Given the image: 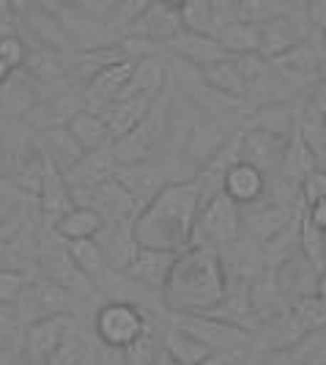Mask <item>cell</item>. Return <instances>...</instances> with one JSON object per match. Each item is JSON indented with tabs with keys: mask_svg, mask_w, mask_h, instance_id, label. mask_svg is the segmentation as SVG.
<instances>
[{
	"mask_svg": "<svg viewBox=\"0 0 326 365\" xmlns=\"http://www.w3.org/2000/svg\"><path fill=\"white\" fill-rule=\"evenodd\" d=\"M288 146V138H277L269 132H258V129H241L238 138V160L250 163L258 168L266 179L277 176L280 165H283V154Z\"/></svg>",
	"mask_w": 326,
	"mask_h": 365,
	"instance_id": "4fadbf2b",
	"label": "cell"
},
{
	"mask_svg": "<svg viewBox=\"0 0 326 365\" xmlns=\"http://www.w3.org/2000/svg\"><path fill=\"white\" fill-rule=\"evenodd\" d=\"M132 220H115V222H105L102 231L96 234V242L102 247V256L107 261V267L112 272H121L132 264V258L137 256L140 245L135 239V228H132Z\"/></svg>",
	"mask_w": 326,
	"mask_h": 365,
	"instance_id": "9a60e30c",
	"label": "cell"
},
{
	"mask_svg": "<svg viewBox=\"0 0 326 365\" xmlns=\"http://www.w3.org/2000/svg\"><path fill=\"white\" fill-rule=\"evenodd\" d=\"M25 55H28V44H25L22 36H17V34H3V36H0V61H3L11 72L22 69Z\"/></svg>",
	"mask_w": 326,
	"mask_h": 365,
	"instance_id": "ee69618b",
	"label": "cell"
},
{
	"mask_svg": "<svg viewBox=\"0 0 326 365\" xmlns=\"http://www.w3.org/2000/svg\"><path fill=\"white\" fill-rule=\"evenodd\" d=\"M200 198L195 179L167 182L151 198L145 201L132 220L135 239L140 247H157L182 253L192 245V231L198 220Z\"/></svg>",
	"mask_w": 326,
	"mask_h": 365,
	"instance_id": "7a4b0ae2",
	"label": "cell"
},
{
	"mask_svg": "<svg viewBox=\"0 0 326 365\" xmlns=\"http://www.w3.org/2000/svg\"><path fill=\"white\" fill-rule=\"evenodd\" d=\"M299 215H302V201L288 203V201H277V198H272V203L255 201L250 206H241V225L247 222L250 234L261 245H266L269 239L283 234L290 222H296Z\"/></svg>",
	"mask_w": 326,
	"mask_h": 365,
	"instance_id": "8fae6325",
	"label": "cell"
},
{
	"mask_svg": "<svg viewBox=\"0 0 326 365\" xmlns=\"http://www.w3.org/2000/svg\"><path fill=\"white\" fill-rule=\"evenodd\" d=\"M162 351L173 363H179V365H203L206 360L214 357V351L206 346L203 341H198L192 332L176 327V324L164 332Z\"/></svg>",
	"mask_w": 326,
	"mask_h": 365,
	"instance_id": "f1b7e54d",
	"label": "cell"
},
{
	"mask_svg": "<svg viewBox=\"0 0 326 365\" xmlns=\"http://www.w3.org/2000/svg\"><path fill=\"white\" fill-rule=\"evenodd\" d=\"M14 25H17V17H14V9H11V0H0V36L14 34Z\"/></svg>",
	"mask_w": 326,
	"mask_h": 365,
	"instance_id": "f907efd6",
	"label": "cell"
},
{
	"mask_svg": "<svg viewBox=\"0 0 326 365\" xmlns=\"http://www.w3.org/2000/svg\"><path fill=\"white\" fill-rule=\"evenodd\" d=\"M312 170H315V157H312L310 146L305 143V138L299 135V129H293L288 138V146H285L283 165H280L277 176H280L283 182L299 187V184L307 179V173H312Z\"/></svg>",
	"mask_w": 326,
	"mask_h": 365,
	"instance_id": "836d02e7",
	"label": "cell"
},
{
	"mask_svg": "<svg viewBox=\"0 0 326 365\" xmlns=\"http://www.w3.org/2000/svg\"><path fill=\"white\" fill-rule=\"evenodd\" d=\"M25 28L31 31V36L36 38V44H41V47L63 50L69 44L66 25L55 17L50 9H44V6H28V11H25Z\"/></svg>",
	"mask_w": 326,
	"mask_h": 365,
	"instance_id": "f546056e",
	"label": "cell"
},
{
	"mask_svg": "<svg viewBox=\"0 0 326 365\" xmlns=\"http://www.w3.org/2000/svg\"><path fill=\"white\" fill-rule=\"evenodd\" d=\"M192 102H195V108H198L206 118L233 115V113L247 108V99L233 96V93L217 91V88H211V86H206V83L200 86L198 91H192Z\"/></svg>",
	"mask_w": 326,
	"mask_h": 365,
	"instance_id": "f35d334b",
	"label": "cell"
},
{
	"mask_svg": "<svg viewBox=\"0 0 326 365\" xmlns=\"http://www.w3.org/2000/svg\"><path fill=\"white\" fill-rule=\"evenodd\" d=\"M238 234H241V206L231 201L225 192L214 195L198 209L192 245H206L219 250V247L236 245Z\"/></svg>",
	"mask_w": 326,
	"mask_h": 365,
	"instance_id": "5b68a950",
	"label": "cell"
},
{
	"mask_svg": "<svg viewBox=\"0 0 326 365\" xmlns=\"http://www.w3.org/2000/svg\"><path fill=\"white\" fill-rule=\"evenodd\" d=\"M283 11H288V6H285L283 0H241V6H238V19L261 25V22L277 17V14H283Z\"/></svg>",
	"mask_w": 326,
	"mask_h": 365,
	"instance_id": "60d3db41",
	"label": "cell"
},
{
	"mask_svg": "<svg viewBox=\"0 0 326 365\" xmlns=\"http://www.w3.org/2000/svg\"><path fill=\"white\" fill-rule=\"evenodd\" d=\"M179 253H170V250H157V247H140L137 256L132 258L124 274L129 280L140 283L148 292H162L164 280L170 274V267L176 261Z\"/></svg>",
	"mask_w": 326,
	"mask_h": 365,
	"instance_id": "ffe728a7",
	"label": "cell"
},
{
	"mask_svg": "<svg viewBox=\"0 0 326 365\" xmlns=\"http://www.w3.org/2000/svg\"><path fill=\"white\" fill-rule=\"evenodd\" d=\"M312 31H324L326 28V0H310V6L305 9Z\"/></svg>",
	"mask_w": 326,
	"mask_h": 365,
	"instance_id": "c3c4849f",
	"label": "cell"
},
{
	"mask_svg": "<svg viewBox=\"0 0 326 365\" xmlns=\"http://www.w3.org/2000/svg\"><path fill=\"white\" fill-rule=\"evenodd\" d=\"M115 165L118 163H115V154H112V143H107V146L83 151V157L63 173V179L72 190L93 187V184L110 179L115 173Z\"/></svg>",
	"mask_w": 326,
	"mask_h": 365,
	"instance_id": "44dd1931",
	"label": "cell"
},
{
	"mask_svg": "<svg viewBox=\"0 0 326 365\" xmlns=\"http://www.w3.org/2000/svg\"><path fill=\"white\" fill-rule=\"evenodd\" d=\"M41 267H44L47 277L55 280V283H61L66 292H69V289L88 292V286H91V280L72 264L69 253H47V256L41 258Z\"/></svg>",
	"mask_w": 326,
	"mask_h": 365,
	"instance_id": "ab89813d",
	"label": "cell"
},
{
	"mask_svg": "<svg viewBox=\"0 0 326 365\" xmlns=\"http://www.w3.org/2000/svg\"><path fill=\"white\" fill-rule=\"evenodd\" d=\"M41 163H44V168H41V184H38L36 198H38V209H41V217L53 228L55 222L74 206V195H72V187L63 179V173L55 165L47 163L44 157H41Z\"/></svg>",
	"mask_w": 326,
	"mask_h": 365,
	"instance_id": "e0dca14e",
	"label": "cell"
},
{
	"mask_svg": "<svg viewBox=\"0 0 326 365\" xmlns=\"http://www.w3.org/2000/svg\"><path fill=\"white\" fill-rule=\"evenodd\" d=\"M83 108H85V96L61 93V96H50V99H38L22 118H25V124H31L36 132H41V129L66 127V121Z\"/></svg>",
	"mask_w": 326,
	"mask_h": 365,
	"instance_id": "603a6c76",
	"label": "cell"
},
{
	"mask_svg": "<svg viewBox=\"0 0 326 365\" xmlns=\"http://www.w3.org/2000/svg\"><path fill=\"white\" fill-rule=\"evenodd\" d=\"M72 195H74V203H80V206H91L93 212L102 215L105 222L135 217L137 209H140V203L135 201V195L115 179V173H112L110 179H105V182L93 184V187L72 190Z\"/></svg>",
	"mask_w": 326,
	"mask_h": 365,
	"instance_id": "ba28073f",
	"label": "cell"
},
{
	"mask_svg": "<svg viewBox=\"0 0 326 365\" xmlns=\"http://www.w3.org/2000/svg\"><path fill=\"white\" fill-rule=\"evenodd\" d=\"M66 129L72 132V138L80 143L83 151H91V148L112 143L107 121H105V115H102L99 110H91V108L77 110L72 118L66 121Z\"/></svg>",
	"mask_w": 326,
	"mask_h": 365,
	"instance_id": "83f0119b",
	"label": "cell"
},
{
	"mask_svg": "<svg viewBox=\"0 0 326 365\" xmlns=\"http://www.w3.org/2000/svg\"><path fill=\"white\" fill-rule=\"evenodd\" d=\"M258 31H261V50H258V55L266 58V61L280 58L283 53L293 50L296 44H302L305 38L315 34L307 14L296 11V9H288V11L277 14V17L261 22Z\"/></svg>",
	"mask_w": 326,
	"mask_h": 365,
	"instance_id": "52a82bcc",
	"label": "cell"
},
{
	"mask_svg": "<svg viewBox=\"0 0 326 365\" xmlns=\"http://www.w3.org/2000/svg\"><path fill=\"white\" fill-rule=\"evenodd\" d=\"M266 176L253 168L250 163L244 160H236L228 173H225V182H222V192L231 198L238 206H250V203L261 201L266 195Z\"/></svg>",
	"mask_w": 326,
	"mask_h": 365,
	"instance_id": "7402d4cb",
	"label": "cell"
},
{
	"mask_svg": "<svg viewBox=\"0 0 326 365\" xmlns=\"http://www.w3.org/2000/svg\"><path fill=\"white\" fill-rule=\"evenodd\" d=\"M184 28V19L179 9H170L164 6L162 0H151L140 11V17L129 25V36L145 38V41H157V44H164L176 36Z\"/></svg>",
	"mask_w": 326,
	"mask_h": 365,
	"instance_id": "2e32d148",
	"label": "cell"
},
{
	"mask_svg": "<svg viewBox=\"0 0 326 365\" xmlns=\"http://www.w3.org/2000/svg\"><path fill=\"white\" fill-rule=\"evenodd\" d=\"M321 198H326V173L315 168L312 173H307V179L299 184V201L302 206H310Z\"/></svg>",
	"mask_w": 326,
	"mask_h": 365,
	"instance_id": "bcb514c9",
	"label": "cell"
},
{
	"mask_svg": "<svg viewBox=\"0 0 326 365\" xmlns=\"http://www.w3.org/2000/svg\"><path fill=\"white\" fill-rule=\"evenodd\" d=\"M157 354H159V349H157V341H154V329L148 327L132 346L124 349V363L127 365H151L154 360H157Z\"/></svg>",
	"mask_w": 326,
	"mask_h": 365,
	"instance_id": "b9f144b4",
	"label": "cell"
},
{
	"mask_svg": "<svg viewBox=\"0 0 326 365\" xmlns=\"http://www.w3.org/2000/svg\"><path fill=\"white\" fill-rule=\"evenodd\" d=\"M324 61H326V50H324V44H321L318 31H315V34L310 38H305L302 44H296L293 50L283 53L280 58L269 61V63L280 66L283 72L293 74V77H315Z\"/></svg>",
	"mask_w": 326,
	"mask_h": 365,
	"instance_id": "d4e9b609",
	"label": "cell"
},
{
	"mask_svg": "<svg viewBox=\"0 0 326 365\" xmlns=\"http://www.w3.org/2000/svg\"><path fill=\"white\" fill-rule=\"evenodd\" d=\"M115 179L124 184L129 192L135 195V201L143 206L145 201H151L164 184L170 182V173L162 165L143 160V163L115 165Z\"/></svg>",
	"mask_w": 326,
	"mask_h": 365,
	"instance_id": "d6986e66",
	"label": "cell"
},
{
	"mask_svg": "<svg viewBox=\"0 0 326 365\" xmlns=\"http://www.w3.org/2000/svg\"><path fill=\"white\" fill-rule=\"evenodd\" d=\"M135 61L137 58H127V61H118V63H112L107 69H99L93 74L88 80V86H85V93H83L85 96V108L102 113L110 102H115L121 96V91L127 88L132 69H135Z\"/></svg>",
	"mask_w": 326,
	"mask_h": 365,
	"instance_id": "ac0fdd59",
	"label": "cell"
},
{
	"mask_svg": "<svg viewBox=\"0 0 326 365\" xmlns=\"http://www.w3.org/2000/svg\"><path fill=\"white\" fill-rule=\"evenodd\" d=\"M238 6L241 0H211V31H217L225 22L238 19Z\"/></svg>",
	"mask_w": 326,
	"mask_h": 365,
	"instance_id": "7dc6e473",
	"label": "cell"
},
{
	"mask_svg": "<svg viewBox=\"0 0 326 365\" xmlns=\"http://www.w3.org/2000/svg\"><path fill=\"white\" fill-rule=\"evenodd\" d=\"M324 102H326V96H324Z\"/></svg>",
	"mask_w": 326,
	"mask_h": 365,
	"instance_id": "6125c7cd",
	"label": "cell"
},
{
	"mask_svg": "<svg viewBox=\"0 0 326 365\" xmlns=\"http://www.w3.org/2000/svg\"><path fill=\"white\" fill-rule=\"evenodd\" d=\"M14 308V319L22 324H33L41 319H50L58 313H69V292L55 283L50 277H28V283L22 286Z\"/></svg>",
	"mask_w": 326,
	"mask_h": 365,
	"instance_id": "8992f818",
	"label": "cell"
},
{
	"mask_svg": "<svg viewBox=\"0 0 326 365\" xmlns=\"http://www.w3.org/2000/svg\"><path fill=\"white\" fill-rule=\"evenodd\" d=\"M74 332H77V324L69 313H58L50 319L25 324V360L28 365H44L47 357Z\"/></svg>",
	"mask_w": 326,
	"mask_h": 365,
	"instance_id": "7c38bea8",
	"label": "cell"
},
{
	"mask_svg": "<svg viewBox=\"0 0 326 365\" xmlns=\"http://www.w3.org/2000/svg\"><path fill=\"white\" fill-rule=\"evenodd\" d=\"M25 283H28V274L22 269L0 267V308H11Z\"/></svg>",
	"mask_w": 326,
	"mask_h": 365,
	"instance_id": "7bdbcfd3",
	"label": "cell"
},
{
	"mask_svg": "<svg viewBox=\"0 0 326 365\" xmlns=\"http://www.w3.org/2000/svg\"><path fill=\"white\" fill-rule=\"evenodd\" d=\"M9 77H11V69H9V66H6L3 61H0V86H3V83H6Z\"/></svg>",
	"mask_w": 326,
	"mask_h": 365,
	"instance_id": "db71d44e",
	"label": "cell"
},
{
	"mask_svg": "<svg viewBox=\"0 0 326 365\" xmlns=\"http://www.w3.org/2000/svg\"><path fill=\"white\" fill-rule=\"evenodd\" d=\"M203 365H231V363H225V360H206Z\"/></svg>",
	"mask_w": 326,
	"mask_h": 365,
	"instance_id": "9f6ffc18",
	"label": "cell"
},
{
	"mask_svg": "<svg viewBox=\"0 0 326 365\" xmlns=\"http://www.w3.org/2000/svg\"><path fill=\"white\" fill-rule=\"evenodd\" d=\"M217 41L225 47L228 55H250L261 50V31L255 22H244V19H233L219 25L217 31H211Z\"/></svg>",
	"mask_w": 326,
	"mask_h": 365,
	"instance_id": "d590c367",
	"label": "cell"
},
{
	"mask_svg": "<svg viewBox=\"0 0 326 365\" xmlns=\"http://www.w3.org/2000/svg\"><path fill=\"white\" fill-rule=\"evenodd\" d=\"M321 115H324V129H326V102H324V113H321Z\"/></svg>",
	"mask_w": 326,
	"mask_h": 365,
	"instance_id": "91938a15",
	"label": "cell"
},
{
	"mask_svg": "<svg viewBox=\"0 0 326 365\" xmlns=\"http://www.w3.org/2000/svg\"><path fill=\"white\" fill-rule=\"evenodd\" d=\"M305 215H307V220L315 225V228H321V231L326 234V198L305 206Z\"/></svg>",
	"mask_w": 326,
	"mask_h": 365,
	"instance_id": "681fc988",
	"label": "cell"
},
{
	"mask_svg": "<svg viewBox=\"0 0 326 365\" xmlns=\"http://www.w3.org/2000/svg\"><path fill=\"white\" fill-rule=\"evenodd\" d=\"M66 253L72 258V264L85 274L91 283L105 280L107 274H112V269L107 267V261L102 256V247L96 239H77V242H66Z\"/></svg>",
	"mask_w": 326,
	"mask_h": 365,
	"instance_id": "74e56055",
	"label": "cell"
},
{
	"mask_svg": "<svg viewBox=\"0 0 326 365\" xmlns=\"http://www.w3.org/2000/svg\"><path fill=\"white\" fill-rule=\"evenodd\" d=\"M102 225H105V220L99 212H93L91 206L74 203L72 209L55 222L53 231L63 242H77V239H93L102 231Z\"/></svg>",
	"mask_w": 326,
	"mask_h": 365,
	"instance_id": "e575fe53",
	"label": "cell"
},
{
	"mask_svg": "<svg viewBox=\"0 0 326 365\" xmlns=\"http://www.w3.org/2000/svg\"><path fill=\"white\" fill-rule=\"evenodd\" d=\"M159 294L170 313H214L228 294L222 253L217 247L189 245L176 256Z\"/></svg>",
	"mask_w": 326,
	"mask_h": 365,
	"instance_id": "6da1fadb",
	"label": "cell"
},
{
	"mask_svg": "<svg viewBox=\"0 0 326 365\" xmlns=\"http://www.w3.org/2000/svg\"><path fill=\"white\" fill-rule=\"evenodd\" d=\"M28 77H33L36 83H58L66 77V66L61 61V50H53V47H28V55H25V63L22 69Z\"/></svg>",
	"mask_w": 326,
	"mask_h": 365,
	"instance_id": "8d00e7d4",
	"label": "cell"
},
{
	"mask_svg": "<svg viewBox=\"0 0 326 365\" xmlns=\"http://www.w3.org/2000/svg\"><path fill=\"white\" fill-rule=\"evenodd\" d=\"M36 154L44 157L50 165H55L61 173H66L80 157H83V148L72 138V132L66 127H53V129H41L36 135Z\"/></svg>",
	"mask_w": 326,
	"mask_h": 365,
	"instance_id": "cb8c5ba5",
	"label": "cell"
},
{
	"mask_svg": "<svg viewBox=\"0 0 326 365\" xmlns=\"http://www.w3.org/2000/svg\"><path fill=\"white\" fill-rule=\"evenodd\" d=\"M315 77H318V83H321V86L326 88V61L321 63V69H318V74H315Z\"/></svg>",
	"mask_w": 326,
	"mask_h": 365,
	"instance_id": "11a10c76",
	"label": "cell"
},
{
	"mask_svg": "<svg viewBox=\"0 0 326 365\" xmlns=\"http://www.w3.org/2000/svg\"><path fill=\"white\" fill-rule=\"evenodd\" d=\"M312 365H324V363H312Z\"/></svg>",
	"mask_w": 326,
	"mask_h": 365,
	"instance_id": "94428289",
	"label": "cell"
},
{
	"mask_svg": "<svg viewBox=\"0 0 326 365\" xmlns=\"http://www.w3.org/2000/svg\"><path fill=\"white\" fill-rule=\"evenodd\" d=\"M318 36H321V44H324V50H326V28L324 31H318Z\"/></svg>",
	"mask_w": 326,
	"mask_h": 365,
	"instance_id": "6f0895ef",
	"label": "cell"
},
{
	"mask_svg": "<svg viewBox=\"0 0 326 365\" xmlns=\"http://www.w3.org/2000/svg\"><path fill=\"white\" fill-rule=\"evenodd\" d=\"M315 297L326 305V267L318 272V283H315Z\"/></svg>",
	"mask_w": 326,
	"mask_h": 365,
	"instance_id": "816d5d0a",
	"label": "cell"
},
{
	"mask_svg": "<svg viewBox=\"0 0 326 365\" xmlns=\"http://www.w3.org/2000/svg\"><path fill=\"white\" fill-rule=\"evenodd\" d=\"M83 357H85V346H83V341H80L77 332H74V335H69V338L47 357L44 365H80Z\"/></svg>",
	"mask_w": 326,
	"mask_h": 365,
	"instance_id": "f6af8a7d",
	"label": "cell"
},
{
	"mask_svg": "<svg viewBox=\"0 0 326 365\" xmlns=\"http://www.w3.org/2000/svg\"><path fill=\"white\" fill-rule=\"evenodd\" d=\"M283 3H285L288 9H296V11H305L310 6V0H283Z\"/></svg>",
	"mask_w": 326,
	"mask_h": 365,
	"instance_id": "f5cc1de1",
	"label": "cell"
},
{
	"mask_svg": "<svg viewBox=\"0 0 326 365\" xmlns=\"http://www.w3.org/2000/svg\"><path fill=\"white\" fill-rule=\"evenodd\" d=\"M164 47L176 58H182V61L198 66V69L214 63L219 58H228L225 47L219 44L211 31H195V28H186V25L170 41H164Z\"/></svg>",
	"mask_w": 326,
	"mask_h": 365,
	"instance_id": "5bb4252c",
	"label": "cell"
},
{
	"mask_svg": "<svg viewBox=\"0 0 326 365\" xmlns=\"http://www.w3.org/2000/svg\"><path fill=\"white\" fill-rule=\"evenodd\" d=\"M167 118H170V96L162 91V102H159V96H157L151 110L145 113V118L137 127H132L129 132H124V135L112 138L115 163L127 165V163L151 160L154 148L159 146V140L167 135Z\"/></svg>",
	"mask_w": 326,
	"mask_h": 365,
	"instance_id": "3957f363",
	"label": "cell"
},
{
	"mask_svg": "<svg viewBox=\"0 0 326 365\" xmlns=\"http://www.w3.org/2000/svg\"><path fill=\"white\" fill-rule=\"evenodd\" d=\"M38 99L41 96L36 91V80L19 69L11 72V77L0 86V113L6 115H25Z\"/></svg>",
	"mask_w": 326,
	"mask_h": 365,
	"instance_id": "4dcf8cb0",
	"label": "cell"
},
{
	"mask_svg": "<svg viewBox=\"0 0 326 365\" xmlns=\"http://www.w3.org/2000/svg\"><path fill=\"white\" fill-rule=\"evenodd\" d=\"M241 129H258V132H269L277 138H290V132L296 129V115L285 102H269V105L253 110L244 118Z\"/></svg>",
	"mask_w": 326,
	"mask_h": 365,
	"instance_id": "d6a6232c",
	"label": "cell"
},
{
	"mask_svg": "<svg viewBox=\"0 0 326 365\" xmlns=\"http://www.w3.org/2000/svg\"><path fill=\"white\" fill-rule=\"evenodd\" d=\"M200 74H203V83L211 86V88H217V91L233 93V96H241V99L250 96V83H247V77H244V72H241L236 55L219 58V61H214V63L203 66Z\"/></svg>",
	"mask_w": 326,
	"mask_h": 365,
	"instance_id": "1f68e13d",
	"label": "cell"
},
{
	"mask_svg": "<svg viewBox=\"0 0 326 365\" xmlns=\"http://www.w3.org/2000/svg\"><path fill=\"white\" fill-rule=\"evenodd\" d=\"M115 3H118V0H105V9H107V6H115Z\"/></svg>",
	"mask_w": 326,
	"mask_h": 365,
	"instance_id": "680465c9",
	"label": "cell"
},
{
	"mask_svg": "<svg viewBox=\"0 0 326 365\" xmlns=\"http://www.w3.org/2000/svg\"><path fill=\"white\" fill-rule=\"evenodd\" d=\"M164 77H167V66L159 55L145 53L135 61V69L129 77L127 88L121 91L118 99L124 96H135V93H143V96H159L164 91Z\"/></svg>",
	"mask_w": 326,
	"mask_h": 365,
	"instance_id": "484cf974",
	"label": "cell"
},
{
	"mask_svg": "<svg viewBox=\"0 0 326 365\" xmlns=\"http://www.w3.org/2000/svg\"><path fill=\"white\" fill-rule=\"evenodd\" d=\"M154 99H157V96L135 93V96H124V99L110 102L107 108L102 110V115H105V121H107V127H110V135L118 138V135L129 132L132 127H137L145 118V113L151 110Z\"/></svg>",
	"mask_w": 326,
	"mask_h": 365,
	"instance_id": "4316f807",
	"label": "cell"
},
{
	"mask_svg": "<svg viewBox=\"0 0 326 365\" xmlns=\"http://www.w3.org/2000/svg\"><path fill=\"white\" fill-rule=\"evenodd\" d=\"M233 118L236 113L233 115H219V118H203L200 124L192 127L186 148H184V160L192 168V176L231 140V135L238 129Z\"/></svg>",
	"mask_w": 326,
	"mask_h": 365,
	"instance_id": "9c48e42d",
	"label": "cell"
},
{
	"mask_svg": "<svg viewBox=\"0 0 326 365\" xmlns=\"http://www.w3.org/2000/svg\"><path fill=\"white\" fill-rule=\"evenodd\" d=\"M176 327L192 332L198 341H203L211 351H233V349L244 346L247 344V332L238 324H231V322H222L217 316H209V313H170Z\"/></svg>",
	"mask_w": 326,
	"mask_h": 365,
	"instance_id": "30bf717a",
	"label": "cell"
},
{
	"mask_svg": "<svg viewBox=\"0 0 326 365\" xmlns=\"http://www.w3.org/2000/svg\"><path fill=\"white\" fill-rule=\"evenodd\" d=\"M148 327L151 324L145 319L143 308H137L135 302H127V299L105 302L96 311V316H93V332H96V338L107 349H118V351L132 346Z\"/></svg>",
	"mask_w": 326,
	"mask_h": 365,
	"instance_id": "277c9868",
	"label": "cell"
}]
</instances>
